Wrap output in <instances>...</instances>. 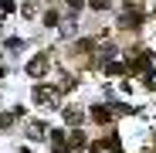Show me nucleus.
Instances as JSON below:
<instances>
[{"mask_svg": "<svg viewBox=\"0 0 156 153\" xmlns=\"http://www.w3.org/2000/svg\"><path fill=\"white\" fill-rule=\"evenodd\" d=\"M92 7H95V10H105V7H109V0H92Z\"/></svg>", "mask_w": 156, "mask_h": 153, "instance_id": "obj_5", "label": "nucleus"}, {"mask_svg": "<svg viewBox=\"0 0 156 153\" xmlns=\"http://www.w3.org/2000/svg\"><path fill=\"white\" fill-rule=\"evenodd\" d=\"M48 68H51V58H48V55H37L34 61H27V68H24V71H27V75H34V78H37V75H44Z\"/></svg>", "mask_w": 156, "mask_h": 153, "instance_id": "obj_2", "label": "nucleus"}, {"mask_svg": "<svg viewBox=\"0 0 156 153\" xmlns=\"http://www.w3.org/2000/svg\"><path fill=\"white\" fill-rule=\"evenodd\" d=\"M34 102L44 106V109H48V106L55 109L58 102H61V89H58V85H55V89H51V85H37V89H34Z\"/></svg>", "mask_w": 156, "mask_h": 153, "instance_id": "obj_1", "label": "nucleus"}, {"mask_svg": "<svg viewBox=\"0 0 156 153\" xmlns=\"http://www.w3.org/2000/svg\"><path fill=\"white\" fill-rule=\"evenodd\" d=\"M82 119H85V109H78V106H68V109H65V122L82 126Z\"/></svg>", "mask_w": 156, "mask_h": 153, "instance_id": "obj_3", "label": "nucleus"}, {"mask_svg": "<svg viewBox=\"0 0 156 153\" xmlns=\"http://www.w3.org/2000/svg\"><path fill=\"white\" fill-rule=\"evenodd\" d=\"M20 10H24V17H34V14H37V7H34V4H24Z\"/></svg>", "mask_w": 156, "mask_h": 153, "instance_id": "obj_4", "label": "nucleus"}]
</instances>
